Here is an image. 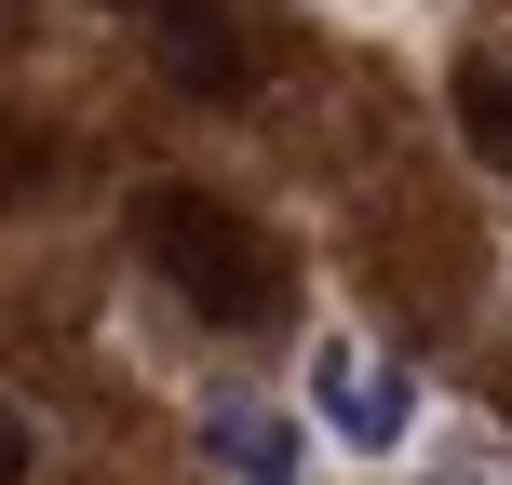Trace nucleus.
Masks as SVG:
<instances>
[{
  "label": "nucleus",
  "instance_id": "nucleus-1",
  "mask_svg": "<svg viewBox=\"0 0 512 485\" xmlns=\"http://www.w3.org/2000/svg\"><path fill=\"white\" fill-rule=\"evenodd\" d=\"M135 243H149V270L176 283L203 324H283V310H297V256L256 230V216H230L216 189H149V203H135Z\"/></svg>",
  "mask_w": 512,
  "mask_h": 485
},
{
  "label": "nucleus",
  "instance_id": "nucleus-2",
  "mask_svg": "<svg viewBox=\"0 0 512 485\" xmlns=\"http://www.w3.org/2000/svg\"><path fill=\"white\" fill-rule=\"evenodd\" d=\"M310 418H324L337 445H364V459H391V445H418V378L391 351L324 337V351H310Z\"/></svg>",
  "mask_w": 512,
  "mask_h": 485
},
{
  "label": "nucleus",
  "instance_id": "nucleus-3",
  "mask_svg": "<svg viewBox=\"0 0 512 485\" xmlns=\"http://www.w3.org/2000/svg\"><path fill=\"white\" fill-rule=\"evenodd\" d=\"M122 14H135V41H149L189 95H243L256 81V41H243L230 0H122Z\"/></svg>",
  "mask_w": 512,
  "mask_h": 485
},
{
  "label": "nucleus",
  "instance_id": "nucleus-4",
  "mask_svg": "<svg viewBox=\"0 0 512 485\" xmlns=\"http://www.w3.org/2000/svg\"><path fill=\"white\" fill-rule=\"evenodd\" d=\"M203 459L230 472V485H297L310 445H297V418H283V405H256V391H216V405H203Z\"/></svg>",
  "mask_w": 512,
  "mask_h": 485
},
{
  "label": "nucleus",
  "instance_id": "nucleus-5",
  "mask_svg": "<svg viewBox=\"0 0 512 485\" xmlns=\"http://www.w3.org/2000/svg\"><path fill=\"white\" fill-rule=\"evenodd\" d=\"M459 122L486 162H512V68H459Z\"/></svg>",
  "mask_w": 512,
  "mask_h": 485
},
{
  "label": "nucleus",
  "instance_id": "nucleus-6",
  "mask_svg": "<svg viewBox=\"0 0 512 485\" xmlns=\"http://www.w3.org/2000/svg\"><path fill=\"white\" fill-rule=\"evenodd\" d=\"M14 472H27V432H14V418H0V485H14Z\"/></svg>",
  "mask_w": 512,
  "mask_h": 485
}]
</instances>
